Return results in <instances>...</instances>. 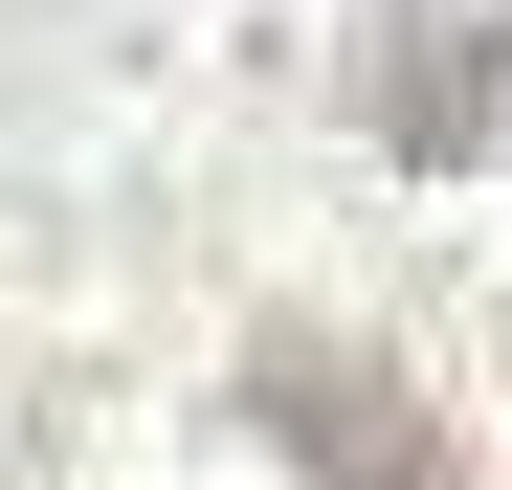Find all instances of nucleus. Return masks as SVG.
<instances>
[{
	"label": "nucleus",
	"mask_w": 512,
	"mask_h": 490,
	"mask_svg": "<svg viewBox=\"0 0 512 490\" xmlns=\"http://www.w3.org/2000/svg\"><path fill=\"white\" fill-rule=\"evenodd\" d=\"M245 401H268V446L312 490H468L446 468V401H401V357H357V335H268Z\"/></svg>",
	"instance_id": "f257e3e1"
},
{
	"label": "nucleus",
	"mask_w": 512,
	"mask_h": 490,
	"mask_svg": "<svg viewBox=\"0 0 512 490\" xmlns=\"http://www.w3.org/2000/svg\"><path fill=\"white\" fill-rule=\"evenodd\" d=\"M357 112L401 134V156H512V0H423V23H379V67H357Z\"/></svg>",
	"instance_id": "f03ea898"
}]
</instances>
